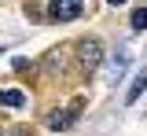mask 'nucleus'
<instances>
[{
	"label": "nucleus",
	"mask_w": 147,
	"mask_h": 136,
	"mask_svg": "<svg viewBox=\"0 0 147 136\" xmlns=\"http://www.w3.org/2000/svg\"><path fill=\"white\" fill-rule=\"evenodd\" d=\"M81 7H85V0H52L48 4V15L55 22H70V19L81 15Z\"/></svg>",
	"instance_id": "1"
},
{
	"label": "nucleus",
	"mask_w": 147,
	"mask_h": 136,
	"mask_svg": "<svg viewBox=\"0 0 147 136\" xmlns=\"http://www.w3.org/2000/svg\"><path fill=\"white\" fill-rule=\"evenodd\" d=\"M103 63V48H99V40H81V66L85 70H96Z\"/></svg>",
	"instance_id": "2"
},
{
	"label": "nucleus",
	"mask_w": 147,
	"mask_h": 136,
	"mask_svg": "<svg viewBox=\"0 0 147 136\" xmlns=\"http://www.w3.org/2000/svg\"><path fill=\"white\" fill-rule=\"evenodd\" d=\"M144 88H147V66L132 77V85H129V92H125V103H136V99L144 96Z\"/></svg>",
	"instance_id": "3"
},
{
	"label": "nucleus",
	"mask_w": 147,
	"mask_h": 136,
	"mask_svg": "<svg viewBox=\"0 0 147 136\" xmlns=\"http://www.w3.org/2000/svg\"><path fill=\"white\" fill-rule=\"evenodd\" d=\"M0 107H26V96L18 88H4L0 92Z\"/></svg>",
	"instance_id": "4"
},
{
	"label": "nucleus",
	"mask_w": 147,
	"mask_h": 136,
	"mask_svg": "<svg viewBox=\"0 0 147 136\" xmlns=\"http://www.w3.org/2000/svg\"><path fill=\"white\" fill-rule=\"evenodd\" d=\"M125 66H129V55H114V59H110V66H107V77L118 81L121 74H125Z\"/></svg>",
	"instance_id": "5"
},
{
	"label": "nucleus",
	"mask_w": 147,
	"mask_h": 136,
	"mask_svg": "<svg viewBox=\"0 0 147 136\" xmlns=\"http://www.w3.org/2000/svg\"><path fill=\"white\" fill-rule=\"evenodd\" d=\"M70 121H74V118L66 114V110H55V114L48 118V125H52V129H66V125H70Z\"/></svg>",
	"instance_id": "6"
},
{
	"label": "nucleus",
	"mask_w": 147,
	"mask_h": 136,
	"mask_svg": "<svg viewBox=\"0 0 147 136\" xmlns=\"http://www.w3.org/2000/svg\"><path fill=\"white\" fill-rule=\"evenodd\" d=\"M132 30H147V7H136L132 11Z\"/></svg>",
	"instance_id": "7"
},
{
	"label": "nucleus",
	"mask_w": 147,
	"mask_h": 136,
	"mask_svg": "<svg viewBox=\"0 0 147 136\" xmlns=\"http://www.w3.org/2000/svg\"><path fill=\"white\" fill-rule=\"evenodd\" d=\"M110 4H114V7H118V4H125V0H110Z\"/></svg>",
	"instance_id": "8"
},
{
	"label": "nucleus",
	"mask_w": 147,
	"mask_h": 136,
	"mask_svg": "<svg viewBox=\"0 0 147 136\" xmlns=\"http://www.w3.org/2000/svg\"><path fill=\"white\" fill-rule=\"evenodd\" d=\"M15 136H26V133H15Z\"/></svg>",
	"instance_id": "9"
}]
</instances>
